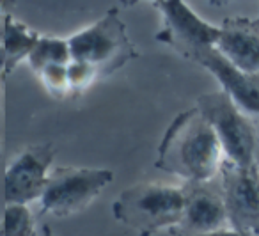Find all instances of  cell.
Masks as SVG:
<instances>
[{
    "label": "cell",
    "instance_id": "obj_1",
    "mask_svg": "<svg viewBox=\"0 0 259 236\" xmlns=\"http://www.w3.org/2000/svg\"><path fill=\"white\" fill-rule=\"evenodd\" d=\"M226 162L224 147L209 121L197 110L180 112L156 149L155 167L187 183H209Z\"/></svg>",
    "mask_w": 259,
    "mask_h": 236
},
{
    "label": "cell",
    "instance_id": "obj_2",
    "mask_svg": "<svg viewBox=\"0 0 259 236\" xmlns=\"http://www.w3.org/2000/svg\"><path fill=\"white\" fill-rule=\"evenodd\" d=\"M187 204V186L167 183H139L122 190L112 204L115 220L151 236L160 229H178Z\"/></svg>",
    "mask_w": 259,
    "mask_h": 236
},
{
    "label": "cell",
    "instance_id": "obj_3",
    "mask_svg": "<svg viewBox=\"0 0 259 236\" xmlns=\"http://www.w3.org/2000/svg\"><path fill=\"white\" fill-rule=\"evenodd\" d=\"M71 59L94 66L101 76L117 71L139 57V50L130 41L126 25L117 9H108L101 20L69 37Z\"/></svg>",
    "mask_w": 259,
    "mask_h": 236
},
{
    "label": "cell",
    "instance_id": "obj_4",
    "mask_svg": "<svg viewBox=\"0 0 259 236\" xmlns=\"http://www.w3.org/2000/svg\"><path fill=\"white\" fill-rule=\"evenodd\" d=\"M195 108L208 119L217 132L227 162L240 167L257 165L255 130L226 91L201 94Z\"/></svg>",
    "mask_w": 259,
    "mask_h": 236
},
{
    "label": "cell",
    "instance_id": "obj_5",
    "mask_svg": "<svg viewBox=\"0 0 259 236\" xmlns=\"http://www.w3.org/2000/svg\"><path fill=\"white\" fill-rule=\"evenodd\" d=\"M108 169L57 167L50 172L48 185L39 199L41 210L55 217H68L85 210L110 183Z\"/></svg>",
    "mask_w": 259,
    "mask_h": 236
},
{
    "label": "cell",
    "instance_id": "obj_6",
    "mask_svg": "<svg viewBox=\"0 0 259 236\" xmlns=\"http://www.w3.org/2000/svg\"><path fill=\"white\" fill-rule=\"evenodd\" d=\"M220 176L231 227L247 236H259V165L240 167L226 160Z\"/></svg>",
    "mask_w": 259,
    "mask_h": 236
},
{
    "label": "cell",
    "instance_id": "obj_7",
    "mask_svg": "<svg viewBox=\"0 0 259 236\" xmlns=\"http://www.w3.org/2000/svg\"><path fill=\"white\" fill-rule=\"evenodd\" d=\"M155 8L162 13V29L155 40L169 45L183 59L199 48L215 47L219 41L220 27L199 18L185 0H163Z\"/></svg>",
    "mask_w": 259,
    "mask_h": 236
},
{
    "label": "cell",
    "instance_id": "obj_8",
    "mask_svg": "<svg viewBox=\"0 0 259 236\" xmlns=\"http://www.w3.org/2000/svg\"><path fill=\"white\" fill-rule=\"evenodd\" d=\"M55 158L54 144L45 142L22 149L6 169V204H29L41 199Z\"/></svg>",
    "mask_w": 259,
    "mask_h": 236
},
{
    "label": "cell",
    "instance_id": "obj_9",
    "mask_svg": "<svg viewBox=\"0 0 259 236\" xmlns=\"http://www.w3.org/2000/svg\"><path fill=\"white\" fill-rule=\"evenodd\" d=\"M233 229L227 215L222 190H215L208 183H188L187 204L176 236H204Z\"/></svg>",
    "mask_w": 259,
    "mask_h": 236
},
{
    "label": "cell",
    "instance_id": "obj_10",
    "mask_svg": "<svg viewBox=\"0 0 259 236\" xmlns=\"http://www.w3.org/2000/svg\"><path fill=\"white\" fill-rule=\"evenodd\" d=\"M187 59L208 69L241 110L259 115V73L241 71L215 47L199 48Z\"/></svg>",
    "mask_w": 259,
    "mask_h": 236
},
{
    "label": "cell",
    "instance_id": "obj_11",
    "mask_svg": "<svg viewBox=\"0 0 259 236\" xmlns=\"http://www.w3.org/2000/svg\"><path fill=\"white\" fill-rule=\"evenodd\" d=\"M215 48L241 71L259 73V20L247 16L226 18Z\"/></svg>",
    "mask_w": 259,
    "mask_h": 236
},
{
    "label": "cell",
    "instance_id": "obj_12",
    "mask_svg": "<svg viewBox=\"0 0 259 236\" xmlns=\"http://www.w3.org/2000/svg\"><path fill=\"white\" fill-rule=\"evenodd\" d=\"M41 40V34L16 22L11 15L4 20V68L6 75L13 71L22 61H27L30 52Z\"/></svg>",
    "mask_w": 259,
    "mask_h": 236
},
{
    "label": "cell",
    "instance_id": "obj_13",
    "mask_svg": "<svg viewBox=\"0 0 259 236\" xmlns=\"http://www.w3.org/2000/svg\"><path fill=\"white\" fill-rule=\"evenodd\" d=\"M27 62L34 73H39L41 69L50 64H69L71 62L69 41L61 40V37L41 36L34 50L30 52Z\"/></svg>",
    "mask_w": 259,
    "mask_h": 236
},
{
    "label": "cell",
    "instance_id": "obj_14",
    "mask_svg": "<svg viewBox=\"0 0 259 236\" xmlns=\"http://www.w3.org/2000/svg\"><path fill=\"white\" fill-rule=\"evenodd\" d=\"M4 236H37L36 222L27 204H6Z\"/></svg>",
    "mask_w": 259,
    "mask_h": 236
},
{
    "label": "cell",
    "instance_id": "obj_15",
    "mask_svg": "<svg viewBox=\"0 0 259 236\" xmlns=\"http://www.w3.org/2000/svg\"><path fill=\"white\" fill-rule=\"evenodd\" d=\"M39 78L47 91L54 98H68L71 96V89H69V78H68V64H50L43 68L39 73Z\"/></svg>",
    "mask_w": 259,
    "mask_h": 236
},
{
    "label": "cell",
    "instance_id": "obj_16",
    "mask_svg": "<svg viewBox=\"0 0 259 236\" xmlns=\"http://www.w3.org/2000/svg\"><path fill=\"white\" fill-rule=\"evenodd\" d=\"M100 71L94 66L87 64L83 61H75L68 64V78H69V89H71V96L82 94L87 87H91L98 78H100Z\"/></svg>",
    "mask_w": 259,
    "mask_h": 236
},
{
    "label": "cell",
    "instance_id": "obj_17",
    "mask_svg": "<svg viewBox=\"0 0 259 236\" xmlns=\"http://www.w3.org/2000/svg\"><path fill=\"white\" fill-rule=\"evenodd\" d=\"M139 2H153L155 6L162 4L163 0H121V4L126 6V8H134V6H137Z\"/></svg>",
    "mask_w": 259,
    "mask_h": 236
},
{
    "label": "cell",
    "instance_id": "obj_18",
    "mask_svg": "<svg viewBox=\"0 0 259 236\" xmlns=\"http://www.w3.org/2000/svg\"><path fill=\"white\" fill-rule=\"evenodd\" d=\"M204 236H247L240 231H234V229H226V231H220V232H213V234H204Z\"/></svg>",
    "mask_w": 259,
    "mask_h": 236
},
{
    "label": "cell",
    "instance_id": "obj_19",
    "mask_svg": "<svg viewBox=\"0 0 259 236\" xmlns=\"http://www.w3.org/2000/svg\"><path fill=\"white\" fill-rule=\"evenodd\" d=\"M211 6H226L229 4V2H233V0H208Z\"/></svg>",
    "mask_w": 259,
    "mask_h": 236
},
{
    "label": "cell",
    "instance_id": "obj_20",
    "mask_svg": "<svg viewBox=\"0 0 259 236\" xmlns=\"http://www.w3.org/2000/svg\"><path fill=\"white\" fill-rule=\"evenodd\" d=\"M43 236H54V234H52L50 225H45V227H43Z\"/></svg>",
    "mask_w": 259,
    "mask_h": 236
}]
</instances>
